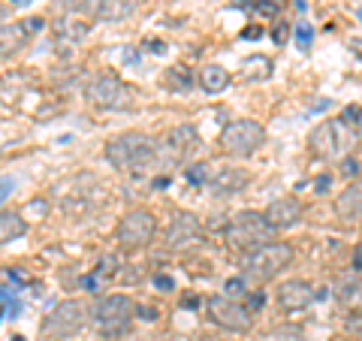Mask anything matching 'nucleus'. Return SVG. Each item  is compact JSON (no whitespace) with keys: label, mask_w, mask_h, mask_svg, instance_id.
<instances>
[{"label":"nucleus","mask_w":362,"mask_h":341,"mask_svg":"<svg viewBox=\"0 0 362 341\" xmlns=\"http://www.w3.org/2000/svg\"><path fill=\"white\" fill-rule=\"evenodd\" d=\"M106 161L127 175H145L157 163V139L148 133H121L106 142Z\"/></svg>","instance_id":"f257e3e1"},{"label":"nucleus","mask_w":362,"mask_h":341,"mask_svg":"<svg viewBox=\"0 0 362 341\" xmlns=\"http://www.w3.org/2000/svg\"><path fill=\"white\" fill-rule=\"evenodd\" d=\"M293 245L287 242H269V245H259L257 251H247L242 260V278L247 284H269L275 281L281 272H284L293 263Z\"/></svg>","instance_id":"f03ea898"},{"label":"nucleus","mask_w":362,"mask_h":341,"mask_svg":"<svg viewBox=\"0 0 362 341\" xmlns=\"http://www.w3.org/2000/svg\"><path fill=\"white\" fill-rule=\"evenodd\" d=\"M308 149L320 161H344V157L356 149V133L341 118H326L308 133Z\"/></svg>","instance_id":"7ed1b4c3"},{"label":"nucleus","mask_w":362,"mask_h":341,"mask_svg":"<svg viewBox=\"0 0 362 341\" xmlns=\"http://www.w3.org/2000/svg\"><path fill=\"white\" fill-rule=\"evenodd\" d=\"M133 314H136V302L130 296H124V293H112V296L97 299L94 311H90V320H94V329L100 333V338L115 341L130 333Z\"/></svg>","instance_id":"20e7f679"},{"label":"nucleus","mask_w":362,"mask_h":341,"mask_svg":"<svg viewBox=\"0 0 362 341\" xmlns=\"http://www.w3.org/2000/svg\"><path fill=\"white\" fill-rule=\"evenodd\" d=\"M278 230L269 224L266 212H239L226 226V245L235 251H257L259 245L275 242Z\"/></svg>","instance_id":"39448f33"},{"label":"nucleus","mask_w":362,"mask_h":341,"mask_svg":"<svg viewBox=\"0 0 362 341\" xmlns=\"http://www.w3.org/2000/svg\"><path fill=\"white\" fill-rule=\"evenodd\" d=\"M85 100L103 112H127L136 103V91L115 73H97L85 85Z\"/></svg>","instance_id":"423d86ee"},{"label":"nucleus","mask_w":362,"mask_h":341,"mask_svg":"<svg viewBox=\"0 0 362 341\" xmlns=\"http://www.w3.org/2000/svg\"><path fill=\"white\" fill-rule=\"evenodd\" d=\"M85 320H88L85 305L76 302V299H66V302H58L49 314L42 317L40 335H42V341H66V338L82 333Z\"/></svg>","instance_id":"0eeeda50"},{"label":"nucleus","mask_w":362,"mask_h":341,"mask_svg":"<svg viewBox=\"0 0 362 341\" xmlns=\"http://www.w3.org/2000/svg\"><path fill=\"white\" fill-rule=\"evenodd\" d=\"M263 142H266V127L254 118L230 121L221 130V149L230 157H251L263 149Z\"/></svg>","instance_id":"6e6552de"},{"label":"nucleus","mask_w":362,"mask_h":341,"mask_svg":"<svg viewBox=\"0 0 362 341\" xmlns=\"http://www.w3.org/2000/svg\"><path fill=\"white\" fill-rule=\"evenodd\" d=\"M199 149V130L194 124H175L157 139V163L160 166H181L190 154Z\"/></svg>","instance_id":"1a4fd4ad"},{"label":"nucleus","mask_w":362,"mask_h":341,"mask_svg":"<svg viewBox=\"0 0 362 341\" xmlns=\"http://www.w3.org/2000/svg\"><path fill=\"white\" fill-rule=\"evenodd\" d=\"M154 230H157V221H154V214L148 209H130L118 221L115 238H118V245L124 248V251H142L145 245H151Z\"/></svg>","instance_id":"9d476101"},{"label":"nucleus","mask_w":362,"mask_h":341,"mask_svg":"<svg viewBox=\"0 0 362 341\" xmlns=\"http://www.w3.org/2000/svg\"><path fill=\"white\" fill-rule=\"evenodd\" d=\"M206 311H209V320L214 326L226 329V333H247V329L254 326V311L247 308V305H242L239 299L209 296Z\"/></svg>","instance_id":"9b49d317"},{"label":"nucleus","mask_w":362,"mask_h":341,"mask_svg":"<svg viewBox=\"0 0 362 341\" xmlns=\"http://www.w3.org/2000/svg\"><path fill=\"white\" fill-rule=\"evenodd\" d=\"M335 296L344 308V326L354 329V333H362V281H359V272H350V275H344L338 281Z\"/></svg>","instance_id":"f8f14e48"},{"label":"nucleus","mask_w":362,"mask_h":341,"mask_svg":"<svg viewBox=\"0 0 362 341\" xmlns=\"http://www.w3.org/2000/svg\"><path fill=\"white\" fill-rule=\"evenodd\" d=\"M199 238H202L199 218H197V214H190V212H181V214H175V218L169 221L163 245H166V251H185V248L199 242Z\"/></svg>","instance_id":"ddd939ff"},{"label":"nucleus","mask_w":362,"mask_h":341,"mask_svg":"<svg viewBox=\"0 0 362 341\" xmlns=\"http://www.w3.org/2000/svg\"><path fill=\"white\" fill-rule=\"evenodd\" d=\"M136 9H139V0H85L78 16L97 18V21H124V18H130Z\"/></svg>","instance_id":"4468645a"},{"label":"nucleus","mask_w":362,"mask_h":341,"mask_svg":"<svg viewBox=\"0 0 362 341\" xmlns=\"http://www.w3.org/2000/svg\"><path fill=\"white\" fill-rule=\"evenodd\" d=\"M275 299H278V305L284 311H302V308H308V305L317 299V290L311 287L308 281H302V278H293V281H284L278 287V293H275Z\"/></svg>","instance_id":"2eb2a0df"},{"label":"nucleus","mask_w":362,"mask_h":341,"mask_svg":"<svg viewBox=\"0 0 362 341\" xmlns=\"http://www.w3.org/2000/svg\"><path fill=\"white\" fill-rule=\"evenodd\" d=\"M302 214H305V209L296 197H278L275 202H269V209H266V218L275 230H290V226H296L302 221Z\"/></svg>","instance_id":"dca6fc26"},{"label":"nucleus","mask_w":362,"mask_h":341,"mask_svg":"<svg viewBox=\"0 0 362 341\" xmlns=\"http://www.w3.org/2000/svg\"><path fill=\"white\" fill-rule=\"evenodd\" d=\"M247 181H251V175L245 173V169H239V166H226V169H221V173H214L211 175V181H209V187H211V193L214 197H235V193H242L245 187H247Z\"/></svg>","instance_id":"f3484780"},{"label":"nucleus","mask_w":362,"mask_h":341,"mask_svg":"<svg viewBox=\"0 0 362 341\" xmlns=\"http://www.w3.org/2000/svg\"><path fill=\"white\" fill-rule=\"evenodd\" d=\"M335 214L341 221L362 218V178L350 181V185L341 190V197H335Z\"/></svg>","instance_id":"a211bd4d"},{"label":"nucleus","mask_w":362,"mask_h":341,"mask_svg":"<svg viewBox=\"0 0 362 341\" xmlns=\"http://www.w3.org/2000/svg\"><path fill=\"white\" fill-rule=\"evenodd\" d=\"M28 30L21 21H16V25H0V58H9V54L21 52L28 45Z\"/></svg>","instance_id":"6ab92c4d"},{"label":"nucleus","mask_w":362,"mask_h":341,"mask_svg":"<svg viewBox=\"0 0 362 341\" xmlns=\"http://www.w3.org/2000/svg\"><path fill=\"white\" fill-rule=\"evenodd\" d=\"M199 88L206 94H221V91L230 88V70L221 64H206L199 70Z\"/></svg>","instance_id":"aec40b11"},{"label":"nucleus","mask_w":362,"mask_h":341,"mask_svg":"<svg viewBox=\"0 0 362 341\" xmlns=\"http://www.w3.org/2000/svg\"><path fill=\"white\" fill-rule=\"evenodd\" d=\"M28 233V221L21 212H0V245H9L13 238Z\"/></svg>","instance_id":"412c9836"},{"label":"nucleus","mask_w":362,"mask_h":341,"mask_svg":"<svg viewBox=\"0 0 362 341\" xmlns=\"http://www.w3.org/2000/svg\"><path fill=\"white\" fill-rule=\"evenodd\" d=\"M272 73H275V67H272V61L263 58V54L245 58L242 67H239V76L245 79V82H266V79H272Z\"/></svg>","instance_id":"4be33fe9"},{"label":"nucleus","mask_w":362,"mask_h":341,"mask_svg":"<svg viewBox=\"0 0 362 341\" xmlns=\"http://www.w3.org/2000/svg\"><path fill=\"white\" fill-rule=\"evenodd\" d=\"M88 30H90V21L88 18H82L78 13H70V16H64V18H58V37H64V40H82V37H88Z\"/></svg>","instance_id":"5701e85b"},{"label":"nucleus","mask_w":362,"mask_h":341,"mask_svg":"<svg viewBox=\"0 0 362 341\" xmlns=\"http://www.w3.org/2000/svg\"><path fill=\"white\" fill-rule=\"evenodd\" d=\"M163 85L169 91H190L194 88V73H190V67L175 64V67H169V70L163 73Z\"/></svg>","instance_id":"b1692460"},{"label":"nucleus","mask_w":362,"mask_h":341,"mask_svg":"<svg viewBox=\"0 0 362 341\" xmlns=\"http://www.w3.org/2000/svg\"><path fill=\"white\" fill-rule=\"evenodd\" d=\"M293 33H296L299 52H311V45H314V28L308 25V21H299V25L293 28Z\"/></svg>","instance_id":"393cba45"},{"label":"nucleus","mask_w":362,"mask_h":341,"mask_svg":"<svg viewBox=\"0 0 362 341\" xmlns=\"http://www.w3.org/2000/svg\"><path fill=\"white\" fill-rule=\"evenodd\" d=\"M185 178H187L194 187H202V185H209V181H211L209 166H206V163H194V166H190L187 173H185Z\"/></svg>","instance_id":"a878e982"},{"label":"nucleus","mask_w":362,"mask_h":341,"mask_svg":"<svg viewBox=\"0 0 362 341\" xmlns=\"http://www.w3.org/2000/svg\"><path fill=\"white\" fill-rule=\"evenodd\" d=\"M269 341H302V329L299 326H278L269 333Z\"/></svg>","instance_id":"bb28decb"},{"label":"nucleus","mask_w":362,"mask_h":341,"mask_svg":"<svg viewBox=\"0 0 362 341\" xmlns=\"http://www.w3.org/2000/svg\"><path fill=\"white\" fill-rule=\"evenodd\" d=\"M223 290H226L230 299H239V296H247V293H251V284H247L245 278H230L223 284Z\"/></svg>","instance_id":"cd10ccee"},{"label":"nucleus","mask_w":362,"mask_h":341,"mask_svg":"<svg viewBox=\"0 0 362 341\" xmlns=\"http://www.w3.org/2000/svg\"><path fill=\"white\" fill-rule=\"evenodd\" d=\"M341 121H350V130L356 136H362V106H347Z\"/></svg>","instance_id":"c85d7f7f"},{"label":"nucleus","mask_w":362,"mask_h":341,"mask_svg":"<svg viewBox=\"0 0 362 341\" xmlns=\"http://www.w3.org/2000/svg\"><path fill=\"white\" fill-rule=\"evenodd\" d=\"M45 214H49V202H45V200H33V202H28V206H25V221L28 218L42 221Z\"/></svg>","instance_id":"c756f323"},{"label":"nucleus","mask_w":362,"mask_h":341,"mask_svg":"<svg viewBox=\"0 0 362 341\" xmlns=\"http://www.w3.org/2000/svg\"><path fill=\"white\" fill-rule=\"evenodd\" d=\"M118 281L121 284H139L142 281L139 266H124V272H118Z\"/></svg>","instance_id":"7c9ffc66"},{"label":"nucleus","mask_w":362,"mask_h":341,"mask_svg":"<svg viewBox=\"0 0 362 341\" xmlns=\"http://www.w3.org/2000/svg\"><path fill=\"white\" fill-rule=\"evenodd\" d=\"M287 37H290V25H287V21H278V25L272 28V40H275L278 45H284Z\"/></svg>","instance_id":"2f4dec72"},{"label":"nucleus","mask_w":362,"mask_h":341,"mask_svg":"<svg viewBox=\"0 0 362 341\" xmlns=\"http://www.w3.org/2000/svg\"><path fill=\"white\" fill-rule=\"evenodd\" d=\"M257 13H263V16H278V13H281V4H278V0H257Z\"/></svg>","instance_id":"473e14b6"},{"label":"nucleus","mask_w":362,"mask_h":341,"mask_svg":"<svg viewBox=\"0 0 362 341\" xmlns=\"http://www.w3.org/2000/svg\"><path fill=\"white\" fill-rule=\"evenodd\" d=\"M341 175H347V178L359 175V161H356V157H344V161H341Z\"/></svg>","instance_id":"72a5a7b5"},{"label":"nucleus","mask_w":362,"mask_h":341,"mask_svg":"<svg viewBox=\"0 0 362 341\" xmlns=\"http://www.w3.org/2000/svg\"><path fill=\"white\" fill-rule=\"evenodd\" d=\"M13 190H16V181L13 178H0V206L13 197Z\"/></svg>","instance_id":"f704fd0d"},{"label":"nucleus","mask_w":362,"mask_h":341,"mask_svg":"<svg viewBox=\"0 0 362 341\" xmlns=\"http://www.w3.org/2000/svg\"><path fill=\"white\" fill-rule=\"evenodd\" d=\"M21 25H25L28 37H33V33H40V30H42V25H45V21H42L40 16H30V18H25V21H21Z\"/></svg>","instance_id":"c9c22d12"},{"label":"nucleus","mask_w":362,"mask_h":341,"mask_svg":"<svg viewBox=\"0 0 362 341\" xmlns=\"http://www.w3.org/2000/svg\"><path fill=\"white\" fill-rule=\"evenodd\" d=\"M154 287L163 290V293H173L175 290V281L169 278V275H154Z\"/></svg>","instance_id":"e433bc0d"},{"label":"nucleus","mask_w":362,"mask_h":341,"mask_svg":"<svg viewBox=\"0 0 362 341\" xmlns=\"http://www.w3.org/2000/svg\"><path fill=\"white\" fill-rule=\"evenodd\" d=\"M263 302H266L263 293H247V308H251V311L254 308H263Z\"/></svg>","instance_id":"4c0bfd02"},{"label":"nucleus","mask_w":362,"mask_h":341,"mask_svg":"<svg viewBox=\"0 0 362 341\" xmlns=\"http://www.w3.org/2000/svg\"><path fill=\"white\" fill-rule=\"evenodd\" d=\"M329 185H332V178H329V175H320V178L314 181V190L323 193V190H329Z\"/></svg>","instance_id":"58836bf2"},{"label":"nucleus","mask_w":362,"mask_h":341,"mask_svg":"<svg viewBox=\"0 0 362 341\" xmlns=\"http://www.w3.org/2000/svg\"><path fill=\"white\" fill-rule=\"evenodd\" d=\"M145 45L151 49V54H163V52H166V42H163V40H148Z\"/></svg>","instance_id":"ea45409f"},{"label":"nucleus","mask_w":362,"mask_h":341,"mask_svg":"<svg viewBox=\"0 0 362 341\" xmlns=\"http://www.w3.org/2000/svg\"><path fill=\"white\" fill-rule=\"evenodd\" d=\"M136 314H142V320H157V311L145 308V305H136Z\"/></svg>","instance_id":"a19ab883"},{"label":"nucleus","mask_w":362,"mask_h":341,"mask_svg":"<svg viewBox=\"0 0 362 341\" xmlns=\"http://www.w3.org/2000/svg\"><path fill=\"white\" fill-rule=\"evenodd\" d=\"M6 275L13 278V281H18V284H28V275H25V272H21V269H9Z\"/></svg>","instance_id":"79ce46f5"},{"label":"nucleus","mask_w":362,"mask_h":341,"mask_svg":"<svg viewBox=\"0 0 362 341\" xmlns=\"http://www.w3.org/2000/svg\"><path fill=\"white\" fill-rule=\"evenodd\" d=\"M350 52H354L356 58L362 61V40H359V37H356V40H350Z\"/></svg>","instance_id":"37998d69"},{"label":"nucleus","mask_w":362,"mask_h":341,"mask_svg":"<svg viewBox=\"0 0 362 341\" xmlns=\"http://www.w3.org/2000/svg\"><path fill=\"white\" fill-rule=\"evenodd\" d=\"M354 272H362V248H356L354 254Z\"/></svg>","instance_id":"c03bdc74"},{"label":"nucleus","mask_w":362,"mask_h":341,"mask_svg":"<svg viewBox=\"0 0 362 341\" xmlns=\"http://www.w3.org/2000/svg\"><path fill=\"white\" fill-rule=\"evenodd\" d=\"M242 37H245V40H259V37H263V30H259V28H254V30H245Z\"/></svg>","instance_id":"a18cd8bd"},{"label":"nucleus","mask_w":362,"mask_h":341,"mask_svg":"<svg viewBox=\"0 0 362 341\" xmlns=\"http://www.w3.org/2000/svg\"><path fill=\"white\" fill-rule=\"evenodd\" d=\"M181 305H185V308H197V305H199V299H197V296H187V299L181 302Z\"/></svg>","instance_id":"49530a36"},{"label":"nucleus","mask_w":362,"mask_h":341,"mask_svg":"<svg viewBox=\"0 0 362 341\" xmlns=\"http://www.w3.org/2000/svg\"><path fill=\"white\" fill-rule=\"evenodd\" d=\"M296 9H299V13H305V9H308V4H305V0H296Z\"/></svg>","instance_id":"de8ad7c7"},{"label":"nucleus","mask_w":362,"mask_h":341,"mask_svg":"<svg viewBox=\"0 0 362 341\" xmlns=\"http://www.w3.org/2000/svg\"><path fill=\"white\" fill-rule=\"evenodd\" d=\"M4 16H6V6H0V21H4Z\"/></svg>","instance_id":"09e8293b"},{"label":"nucleus","mask_w":362,"mask_h":341,"mask_svg":"<svg viewBox=\"0 0 362 341\" xmlns=\"http://www.w3.org/2000/svg\"><path fill=\"white\" fill-rule=\"evenodd\" d=\"M13 341H28V338H25V335H16V338H13Z\"/></svg>","instance_id":"8fccbe9b"},{"label":"nucleus","mask_w":362,"mask_h":341,"mask_svg":"<svg viewBox=\"0 0 362 341\" xmlns=\"http://www.w3.org/2000/svg\"><path fill=\"white\" fill-rule=\"evenodd\" d=\"M359 21H362V6H359Z\"/></svg>","instance_id":"3c124183"},{"label":"nucleus","mask_w":362,"mask_h":341,"mask_svg":"<svg viewBox=\"0 0 362 341\" xmlns=\"http://www.w3.org/2000/svg\"><path fill=\"white\" fill-rule=\"evenodd\" d=\"M359 341H362V338H359Z\"/></svg>","instance_id":"603ef678"}]
</instances>
